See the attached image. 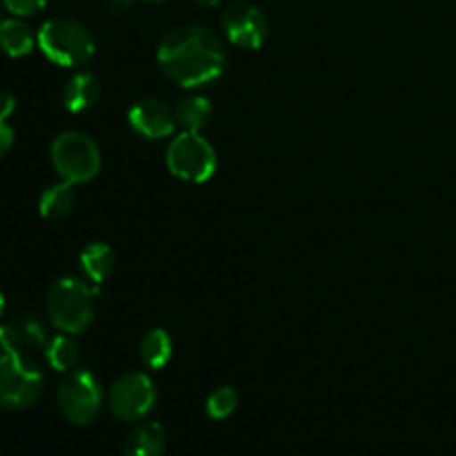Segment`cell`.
<instances>
[{
	"instance_id": "cell-21",
	"label": "cell",
	"mask_w": 456,
	"mask_h": 456,
	"mask_svg": "<svg viewBox=\"0 0 456 456\" xmlns=\"http://www.w3.org/2000/svg\"><path fill=\"white\" fill-rule=\"evenodd\" d=\"M47 3L49 0H3L7 12H12L13 16H31V13L45 9Z\"/></svg>"
},
{
	"instance_id": "cell-10",
	"label": "cell",
	"mask_w": 456,
	"mask_h": 456,
	"mask_svg": "<svg viewBox=\"0 0 456 456\" xmlns=\"http://www.w3.org/2000/svg\"><path fill=\"white\" fill-rule=\"evenodd\" d=\"M47 330L36 314H20L12 323L0 325V352L29 356L47 346Z\"/></svg>"
},
{
	"instance_id": "cell-24",
	"label": "cell",
	"mask_w": 456,
	"mask_h": 456,
	"mask_svg": "<svg viewBox=\"0 0 456 456\" xmlns=\"http://www.w3.org/2000/svg\"><path fill=\"white\" fill-rule=\"evenodd\" d=\"M196 4H200V7H216L218 3H221V0H194Z\"/></svg>"
},
{
	"instance_id": "cell-2",
	"label": "cell",
	"mask_w": 456,
	"mask_h": 456,
	"mask_svg": "<svg viewBox=\"0 0 456 456\" xmlns=\"http://www.w3.org/2000/svg\"><path fill=\"white\" fill-rule=\"evenodd\" d=\"M98 289L89 288L85 281L65 276L58 279L47 292V316L58 332L83 334L96 316L94 297Z\"/></svg>"
},
{
	"instance_id": "cell-11",
	"label": "cell",
	"mask_w": 456,
	"mask_h": 456,
	"mask_svg": "<svg viewBox=\"0 0 456 456\" xmlns=\"http://www.w3.org/2000/svg\"><path fill=\"white\" fill-rule=\"evenodd\" d=\"M127 120L129 127L138 136L147 138V141H159V138L172 136L174 127L178 123L172 107L165 105L159 98H142V101L134 102L127 114Z\"/></svg>"
},
{
	"instance_id": "cell-19",
	"label": "cell",
	"mask_w": 456,
	"mask_h": 456,
	"mask_svg": "<svg viewBox=\"0 0 456 456\" xmlns=\"http://www.w3.org/2000/svg\"><path fill=\"white\" fill-rule=\"evenodd\" d=\"M212 116V102L205 96H190L176 107V120L185 132H200Z\"/></svg>"
},
{
	"instance_id": "cell-4",
	"label": "cell",
	"mask_w": 456,
	"mask_h": 456,
	"mask_svg": "<svg viewBox=\"0 0 456 456\" xmlns=\"http://www.w3.org/2000/svg\"><path fill=\"white\" fill-rule=\"evenodd\" d=\"M52 165L62 181L83 185L101 169V151L87 134L62 132L52 142Z\"/></svg>"
},
{
	"instance_id": "cell-23",
	"label": "cell",
	"mask_w": 456,
	"mask_h": 456,
	"mask_svg": "<svg viewBox=\"0 0 456 456\" xmlns=\"http://www.w3.org/2000/svg\"><path fill=\"white\" fill-rule=\"evenodd\" d=\"M16 107V98L9 92H0V118H9Z\"/></svg>"
},
{
	"instance_id": "cell-20",
	"label": "cell",
	"mask_w": 456,
	"mask_h": 456,
	"mask_svg": "<svg viewBox=\"0 0 456 456\" xmlns=\"http://www.w3.org/2000/svg\"><path fill=\"white\" fill-rule=\"evenodd\" d=\"M236 405H239V392L230 386H223L208 396V401H205V414L209 419L221 421V419H227L230 414H234Z\"/></svg>"
},
{
	"instance_id": "cell-7",
	"label": "cell",
	"mask_w": 456,
	"mask_h": 456,
	"mask_svg": "<svg viewBox=\"0 0 456 456\" xmlns=\"http://www.w3.org/2000/svg\"><path fill=\"white\" fill-rule=\"evenodd\" d=\"M58 408L74 426L96 421L102 410V387L89 370H74L58 386Z\"/></svg>"
},
{
	"instance_id": "cell-9",
	"label": "cell",
	"mask_w": 456,
	"mask_h": 456,
	"mask_svg": "<svg viewBox=\"0 0 456 456\" xmlns=\"http://www.w3.org/2000/svg\"><path fill=\"white\" fill-rule=\"evenodd\" d=\"M223 31L236 47L258 49L267 38V18L256 4L239 0L223 13Z\"/></svg>"
},
{
	"instance_id": "cell-14",
	"label": "cell",
	"mask_w": 456,
	"mask_h": 456,
	"mask_svg": "<svg viewBox=\"0 0 456 456\" xmlns=\"http://www.w3.org/2000/svg\"><path fill=\"white\" fill-rule=\"evenodd\" d=\"M116 267V254L107 243H89L80 252V270L85 279L92 281L94 285H101L110 279Z\"/></svg>"
},
{
	"instance_id": "cell-17",
	"label": "cell",
	"mask_w": 456,
	"mask_h": 456,
	"mask_svg": "<svg viewBox=\"0 0 456 456\" xmlns=\"http://www.w3.org/2000/svg\"><path fill=\"white\" fill-rule=\"evenodd\" d=\"M142 363L151 370H160L169 363L172 359V338L165 330H150L145 337L141 338V347H138Z\"/></svg>"
},
{
	"instance_id": "cell-5",
	"label": "cell",
	"mask_w": 456,
	"mask_h": 456,
	"mask_svg": "<svg viewBox=\"0 0 456 456\" xmlns=\"http://www.w3.org/2000/svg\"><path fill=\"white\" fill-rule=\"evenodd\" d=\"M45 377L34 359L0 352V408L25 410L38 401Z\"/></svg>"
},
{
	"instance_id": "cell-15",
	"label": "cell",
	"mask_w": 456,
	"mask_h": 456,
	"mask_svg": "<svg viewBox=\"0 0 456 456\" xmlns=\"http://www.w3.org/2000/svg\"><path fill=\"white\" fill-rule=\"evenodd\" d=\"M38 36L20 18H4L0 22V49L12 58H22L34 49Z\"/></svg>"
},
{
	"instance_id": "cell-12",
	"label": "cell",
	"mask_w": 456,
	"mask_h": 456,
	"mask_svg": "<svg viewBox=\"0 0 456 456\" xmlns=\"http://www.w3.org/2000/svg\"><path fill=\"white\" fill-rule=\"evenodd\" d=\"M167 436L160 423L142 421L127 432L123 441V456H163Z\"/></svg>"
},
{
	"instance_id": "cell-1",
	"label": "cell",
	"mask_w": 456,
	"mask_h": 456,
	"mask_svg": "<svg viewBox=\"0 0 456 456\" xmlns=\"http://www.w3.org/2000/svg\"><path fill=\"white\" fill-rule=\"evenodd\" d=\"M159 65L181 87H203L225 69V45L203 25H181L167 31L159 45Z\"/></svg>"
},
{
	"instance_id": "cell-22",
	"label": "cell",
	"mask_w": 456,
	"mask_h": 456,
	"mask_svg": "<svg viewBox=\"0 0 456 456\" xmlns=\"http://www.w3.org/2000/svg\"><path fill=\"white\" fill-rule=\"evenodd\" d=\"M13 145V129L9 127L7 118H0V159L12 150Z\"/></svg>"
},
{
	"instance_id": "cell-18",
	"label": "cell",
	"mask_w": 456,
	"mask_h": 456,
	"mask_svg": "<svg viewBox=\"0 0 456 456\" xmlns=\"http://www.w3.org/2000/svg\"><path fill=\"white\" fill-rule=\"evenodd\" d=\"M78 346L71 338V334H56L45 346V359L58 372H69V370H74L76 363H78Z\"/></svg>"
},
{
	"instance_id": "cell-13",
	"label": "cell",
	"mask_w": 456,
	"mask_h": 456,
	"mask_svg": "<svg viewBox=\"0 0 456 456\" xmlns=\"http://www.w3.org/2000/svg\"><path fill=\"white\" fill-rule=\"evenodd\" d=\"M101 98V83L89 71H78L67 80L65 89H62V102L74 114H83V111L92 110Z\"/></svg>"
},
{
	"instance_id": "cell-3",
	"label": "cell",
	"mask_w": 456,
	"mask_h": 456,
	"mask_svg": "<svg viewBox=\"0 0 456 456\" xmlns=\"http://www.w3.org/2000/svg\"><path fill=\"white\" fill-rule=\"evenodd\" d=\"M38 47L61 67H83L96 53L94 36L85 25L71 18H52L38 31Z\"/></svg>"
},
{
	"instance_id": "cell-6",
	"label": "cell",
	"mask_w": 456,
	"mask_h": 456,
	"mask_svg": "<svg viewBox=\"0 0 456 456\" xmlns=\"http://www.w3.org/2000/svg\"><path fill=\"white\" fill-rule=\"evenodd\" d=\"M167 167L187 183H205L216 172V151L200 132H183L169 142Z\"/></svg>"
},
{
	"instance_id": "cell-16",
	"label": "cell",
	"mask_w": 456,
	"mask_h": 456,
	"mask_svg": "<svg viewBox=\"0 0 456 456\" xmlns=\"http://www.w3.org/2000/svg\"><path fill=\"white\" fill-rule=\"evenodd\" d=\"M74 205H76L74 185L67 181L47 187V190L40 194V200H38L40 216L47 218V221H62V218L69 216Z\"/></svg>"
},
{
	"instance_id": "cell-25",
	"label": "cell",
	"mask_w": 456,
	"mask_h": 456,
	"mask_svg": "<svg viewBox=\"0 0 456 456\" xmlns=\"http://www.w3.org/2000/svg\"><path fill=\"white\" fill-rule=\"evenodd\" d=\"M3 314H4V297L0 294V316H3Z\"/></svg>"
},
{
	"instance_id": "cell-8",
	"label": "cell",
	"mask_w": 456,
	"mask_h": 456,
	"mask_svg": "<svg viewBox=\"0 0 456 456\" xmlns=\"http://www.w3.org/2000/svg\"><path fill=\"white\" fill-rule=\"evenodd\" d=\"M156 405V387L147 374L127 372L111 383L107 408L118 421H142Z\"/></svg>"
},
{
	"instance_id": "cell-27",
	"label": "cell",
	"mask_w": 456,
	"mask_h": 456,
	"mask_svg": "<svg viewBox=\"0 0 456 456\" xmlns=\"http://www.w3.org/2000/svg\"><path fill=\"white\" fill-rule=\"evenodd\" d=\"M0 22H3V18H0Z\"/></svg>"
},
{
	"instance_id": "cell-26",
	"label": "cell",
	"mask_w": 456,
	"mask_h": 456,
	"mask_svg": "<svg viewBox=\"0 0 456 456\" xmlns=\"http://www.w3.org/2000/svg\"><path fill=\"white\" fill-rule=\"evenodd\" d=\"M147 3H160V0H147Z\"/></svg>"
}]
</instances>
